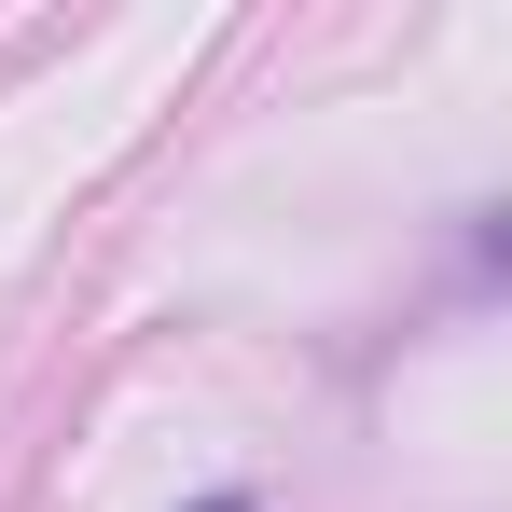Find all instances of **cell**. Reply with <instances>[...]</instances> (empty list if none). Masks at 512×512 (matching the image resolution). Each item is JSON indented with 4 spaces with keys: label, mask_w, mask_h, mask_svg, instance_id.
I'll return each instance as SVG.
<instances>
[{
    "label": "cell",
    "mask_w": 512,
    "mask_h": 512,
    "mask_svg": "<svg viewBox=\"0 0 512 512\" xmlns=\"http://www.w3.org/2000/svg\"><path fill=\"white\" fill-rule=\"evenodd\" d=\"M208 512H250V499H208Z\"/></svg>",
    "instance_id": "6da1fadb"
}]
</instances>
